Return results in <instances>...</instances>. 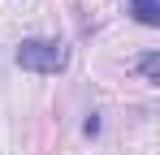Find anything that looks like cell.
<instances>
[{
  "instance_id": "obj_1",
  "label": "cell",
  "mask_w": 160,
  "mask_h": 155,
  "mask_svg": "<svg viewBox=\"0 0 160 155\" xmlns=\"http://www.w3.org/2000/svg\"><path fill=\"white\" fill-rule=\"evenodd\" d=\"M13 60L22 69H30V73H61L69 65V48L61 39H22Z\"/></svg>"
},
{
  "instance_id": "obj_2",
  "label": "cell",
  "mask_w": 160,
  "mask_h": 155,
  "mask_svg": "<svg viewBox=\"0 0 160 155\" xmlns=\"http://www.w3.org/2000/svg\"><path fill=\"white\" fill-rule=\"evenodd\" d=\"M130 9L143 26H160V0H130Z\"/></svg>"
},
{
  "instance_id": "obj_3",
  "label": "cell",
  "mask_w": 160,
  "mask_h": 155,
  "mask_svg": "<svg viewBox=\"0 0 160 155\" xmlns=\"http://www.w3.org/2000/svg\"><path fill=\"white\" fill-rule=\"evenodd\" d=\"M138 69H143V78H147V82H156V73H160V56H156V52H147V56L138 60Z\"/></svg>"
}]
</instances>
